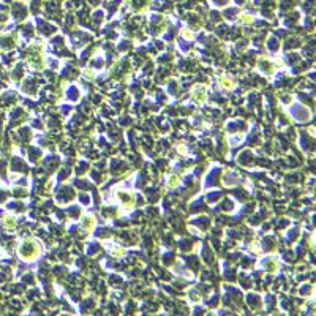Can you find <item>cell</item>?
<instances>
[{
    "mask_svg": "<svg viewBox=\"0 0 316 316\" xmlns=\"http://www.w3.org/2000/svg\"><path fill=\"white\" fill-rule=\"evenodd\" d=\"M117 198H119V202L123 205L125 209H131L134 204V196L131 193H125V191H119L117 193Z\"/></svg>",
    "mask_w": 316,
    "mask_h": 316,
    "instance_id": "1",
    "label": "cell"
},
{
    "mask_svg": "<svg viewBox=\"0 0 316 316\" xmlns=\"http://www.w3.org/2000/svg\"><path fill=\"white\" fill-rule=\"evenodd\" d=\"M191 98L195 100V101H198V103L204 101L205 100V87H201V86L195 87V88H193V92H191Z\"/></svg>",
    "mask_w": 316,
    "mask_h": 316,
    "instance_id": "2",
    "label": "cell"
},
{
    "mask_svg": "<svg viewBox=\"0 0 316 316\" xmlns=\"http://www.w3.org/2000/svg\"><path fill=\"white\" fill-rule=\"evenodd\" d=\"M220 84H221V87H225V88L234 87V81L231 78H228V76H220Z\"/></svg>",
    "mask_w": 316,
    "mask_h": 316,
    "instance_id": "3",
    "label": "cell"
},
{
    "mask_svg": "<svg viewBox=\"0 0 316 316\" xmlns=\"http://www.w3.org/2000/svg\"><path fill=\"white\" fill-rule=\"evenodd\" d=\"M93 225H95V218L93 217H86L84 218V228H86V229H92Z\"/></svg>",
    "mask_w": 316,
    "mask_h": 316,
    "instance_id": "4",
    "label": "cell"
},
{
    "mask_svg": "<svg viewBox=\"0 0 316 316\" xmlns=\"http://www.w3.org/2000/svg\"><path fill=\"white\" fill-rule=\"evenodd\" d=\"M177 183H179V177H177V175H171V179L168 180V187H169V188H174Z\"/></svg>",
    "mask_w": 316,
    "mask_h": 316,
    "instance_id": "5",
    "label": "cell"
},
{
    "mask_svg": "<svg viewBox=\"0 0 316 316\" xmlns=\"http://www.w3.org/2000/svg\"><path fill=\"white\" fill-rule=\"evenodd\" d=\"M182 35H183L185 38H193V32H190V30H187V29H183V30H182Z\"/></svg>",
    "mask_w": 316,
    "mask_h": 316,
    "instance_id": "6",
    "label": "cell"
},
{
    "mask_svg": "<svg viewBox=\"0 0 316 316\" xmlns=\"http://www.w3.org/2000/svg\"><path fill=\"white\" fill-rule=\"evenodd\" d=\"M177 149L180 150V153H183V155L187 153V147H185V146H179V147H177Z\"/></svg>",
    "mask_w": 316,
    "mask_h": 316,
    "instance_id": "7",
    "label": "cell"
},
{
    "mask_svg": "<svg viewBox=\"0 0 316 316\" xmlns=\"http://www.w3.org/2000/svg\"><path fill=\"white\" fill-rule=\"evenodd\" d=\"M5 221L8 223V225H14V218H11V217H6Z\"/></svg>",
    "mask_w": 316,
    "mask_h": 316,
    "instance_id": "8",
    "label": "cell"
},
{
    "mask_svg": "<svg viewBox=\"0 0 316 316\" xmlns=\"http://www.w3.org/2000/svg\"><path fill=\"white\" fill-rule=\"evenodd\" d=\"M242 21H245V22H251V18H250V16H242Z\"/></svg>",
    "mask_w": 316,
    "mask_h": 316,
    "instance_id": "9",
    "label": "cell"
}]
</instances>
